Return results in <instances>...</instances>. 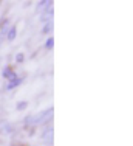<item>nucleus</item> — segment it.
Masks as SVG:
<instances>
[{
  "label": "nucleus",
  "instance_id": "1",
  "mask_svg": "<svg viewBox=\"0 0 133 146\" xmlns=\"http://www.w3.org/2000/svg\"><path fill=\"white\" fill-rule=\"evenodd\" d=\"M53 112H54V109H53V107H48V109L42 110L40 113L34 115V126H37V124H45V123H50V121H51V118H53Z\"/></svg>",
  "mask_w": 133,
  "mask_h": 146
},
{
  "label": "nucleus",
  "instance_id": "2",
  "mask_svg": "<svg viewBox=\"0 0 133 146\" xmlns=\"http://www.w3.org/2000/svg\"><path fill=\"white\" fill-rule=\"evenodd\" d=\"M42 140H43V143L45 145H53V138H54V129H53V126H48L47 129H45L43 132H42Z\"/></svg>",
  "mask_w": 133,
  "mask_h": 146
},
{
  "label": "nucleus",
  "instance_id": "3",
  "mask_svg": "<svg viewBox=\"0 0 133 146\" xmlns=\"http://www.w3.org/2000/svg\"><path fill=\"white\" fill-rule=\"evenodd\" d=\"M53 14H54V8H53V5H50V6H48V8L40 14V22L43 23V25H45V23H48V22H51Z\"/></svg>",
  "mask_w": 133,
  "mask_h": 146
},
{
  "label": "nucleus",
  "instance_id": "4",
  "mask_svg": "<svg viewBox=\"0 0 133 146\" xmlns=\"http://www.w3.org/2000/svg\"><path fill=\"white\" fill-rule=\"evenodd\" d=\"M13 131H14V126L9 121H6V120L0 121V135H9V134H13Z\"/></svg>",
  "mask_w": 133,
  "mask_h": 146
},
{
  "label": "nucleus",
  "instance_id": "5",
  "mask_svg": "<svg viewBox=\"0 0 133 146\" xmlns=\"http://www.w3.org/2000/svg\"><path fill=\"white\" fill-rule=\"evenodd\" d=\"M22 81H23V78H20V76H16V78L9 79L8 84H6V90H13V89L19 87V86L22 84Z\"/></svg>",
  "mask_w": 133,
  "mask_h": 146
},
{
  "label": "nucleus",
  "instance_id": "6",
  "mask_svg": "<svg viewBox=\"0 0 133 146\" xmlns=\"http://www.w3.org/2000/svg\"><path fill=\"white\" fill-rule=\"evenodd\" d=\"M2 76L5 79H13V78H16V72H14V68L13 67H9V65H6V67H3V70H2Z\"/></svg>",
  "mask_w": 133,
  "mask_h": 146
},
{
  "label": "nucleus",
  "instance_id": "7",
  "mask_svg": "<svg viewBox=\"0 0 133 146\" xmlns=\"http://www.w3.org/2000/svg\"><path fill=\"white\" fill-rule=\"evenodd\" d=\"M50 5H53V2H50V0H42V2L37 3V6H36V13H40V14H42V13H43Z\"/></svg>",
  "mask_w": 133,
  "mask_h": 146
},
{
  "label": "nucleus",
  "instance_id": "8",
  "mask_svg": "<svg viewBox=\"0 0 133 146\" xmlns=\"http://www.w3.org/2000/svg\"><path fill=\"white\" fill-rule=\"evenodd\" d=\"M8 30H9V22H8V20H5V22H3V27L0 28V40L6 39V34H8Z\"/></svg>",
  "mask_w": 133,
  "mask_h": 146
},
{
  "label": "nucleus",
  "instance_id": "9",
  "mask_svg": "<svg viewBox=\"0 0 133 146\" xmlns=\"http://www.w3.org/2000/svg\"><path fill=\"white\" fill-rule=\"evenodd\" d=\"M16 36H17V28L16 27H9L8 34H6V39H8L9 42H13V40L16 39Z\"/></svg>",
  "mask_w": 133,
  "mask_h": 146
},
{
  "label": "nucleus",
  "instance_id": "10",
  "mask_svg": "<svg viewBox=\"0 0 133 146\" xmlns=\"http://www.w3.org/2000/svg\"><path fill=\"white\" fill-rule=\"evenodd\" d=\"M51 30H53V20H51V22H48V23H45L42 33H43V34H48V33H51Z\"/></svg>",
  "mask_w": 133,
  "mask_h": 146
},
{
  "label": "nucleus",
  "instance_id": "11",
  "mask_svg": "<svg viewBox=\"0 0 133 146\" xmlns=\"http://www.w3.org/2000/svg\"><path fill=\"white\" fill-rule=\"evenodd\" d=\"M23 124L25 126H34V115H30L23 120Z\"/></svg>",
  "mask_w": 133,
  "mask_h": 146
},
{
  "label": "nucleus",
  "instance_id": "12",
  "mask_svg": "<svg viewBox=\"0 0 133 146\" xmlns=\"http://www.w3.org/2000/svg\"><path fill=\"white\" fill-rule=\"evenodd\" d=\"M26 107H28V101H19L16 104V109L17 110H25Z\"/></svg>",
  "mask_w": 133,
  "mask_h": 146
},
{
  "label": "nucleus",
  "instance_id": "13",
  "mask_svg": "<svg viewBox=\"0 0 133 146\" xmlns=\"http://www.w3.org/2000/svg\"><path fill=\"white\" fill-rule=\"evenodd\" d=\"M53 45H54V39H53V37H48L47 42H45V48H47V50H51Z\"/></svg>",
  "mask_w": 133,
  "mask_h": 146
},
{
  "label": "nucleus",
  "instance_id": "14",
  "mask_svg": "<svg viewBox=\"0 0 133 146\" xmlns=\"http://www.w3.org/2000/svg\"><path fill=\"white\" fill-rule=\"evenodd\" d=\"M23 56H25L23 53H19V54H17V58H16V61L19 62V64H22V62H23V59H25Z\"/></svg>",
  "mask_w": 133,
  "mask_h": 146
},
{
  "label": "nucleus",
  "instance_id": "15",
  "mask_svg": "<svg viewBox=\"0 0 133 146\" xmlns=\"http://www.w3.org/2000/svg\"><path fill=\"white\" fill-rule=\"evenodd\" d=\"M17 146H20V145H17Z\"/></svg>",
  "mask_w": 133,
  "mask_h": 146
}]
</instances>
